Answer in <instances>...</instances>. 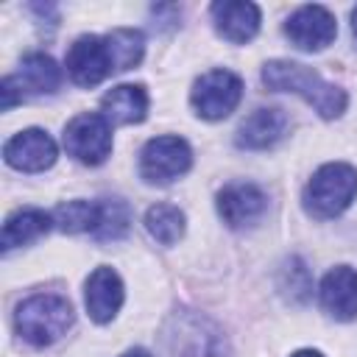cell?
Masks as SVG:
<instances>
[{
	"mask_svg": "<svg viewBox=\"0 0 357 357\" xmlns=\"http://www.w3.org/2000/svg\"><path fill=\"white\" fill-rule=\"evenodd\" d=\"M262 84L273 92H296L298 98H304L324 120H335L346 112V92L335 84H329L318 70L298 64V61H287V59H276L268 61L262 67Z\"/></svg>",
	"mask_w": 357,
	"mask_h": 357,
	"instance_id": "cell-1",
	"label": "cell"
},
{
	"mask_svg": "<svg viewBox=\"0 0 357 357\" xmlns=\"http://www.w3.org/2000/svg\"><path fill=\"white\" fill-rule=\"evenodd\" d=\"M159 357H229V343L215 321L192 310H178L162 326Z\"/></svg>",
	"mask_w": 357,
	"mask_h": 357,
	"instance_id": "cell-2",
	"label": "cell"
},
{
	"mask_svg": "<svg viewBox=\"0 0 357 357\" xmlns=\"http://www.w3.org/2000/svg\"><path fill=\"white\" fill-rule=\"evenodd\" d=\"M14 326L31 346H50L73 326V307L64 296L36 293L17 307Z\"/></svg>",
	"mask_w": 357,
	"mask_h": 357,
	"instance_id": "cell-3",
	"label": "cell"
},
{
	"mask_svg": "<svg viewBox=\"0 0 357 357\" xmlns=\"http://www.w3.org/2000/svg\"><path fill=\"white\" fill-rule=\"evenodd\" d=\"M357 195V170L346 162H329L318 167L304 190V209L318 218L329 220L337 218Z\"/></svg>",
	"mask_w": 357,
	"mask_h": 357,
	"instance_id": "cell-4",
	"label": "cell"
},
{
	"mask_svg": "<svg viewBox=\"0 0 357 357\" xmlns=\"http://www.w3.org/2000/svg\"><path fill=\"white\" fill-rule=\"evenodd\" d=\"M64 148L81 165H100L112 153V123L98 112L75 114L64 128Z\"/></svg>",
	"mask_w": 357,
	"mask_h": 357,
	"instance_id": "cell-5",
	"label": "cell"
},
{
	"mask_svg": "<svg viewBox=\"0 0 357 357\" xmlns=\"http://www.w3.org/2000/svg\"><path fill=\"white\" fill-rule=\"evenodd\" d=\"M243 98V81L231 70H209L204 73L190 92L192 109L204 120H223L229 117Z\"/></svg>",
	"mask_w": 357,
	"mask_h": 357,
	"instance_id": "cell-6",
	"label": "cell"
},
{
	"mask_svg": "<svg viewBox=\"0 0 357 357\" xmlns=\"http://www.w3.org/2000/svg\"><path fill=\"white\" fill-rule=\"evenodd\" d=\"M192 165V151L181 137H153L139 153V176L148 184H167L184 176Z\"/></svg>",
	"mask_w": 357,
	"mask_h": 357,
	"instance_id": "cell-7",
	"label": "cell"
},
{
	"mask_svg": "<svg viewBox=\"0 0 357 357\" xmlns=\"http://www.w3.org/2000/svg\"><path fill=\"white\" fill-rule=\"evenodd\" d=\"M67 73L78 86H95L114 70V56L106 36H78L67 50Z\"/></svg>",
	"mask_w": 357,
	"mask_h": 357,
	"instance_id": "cell-8",
	"label": "cell"
},
{
	"mask_svg": "<svg viewBox=\"0 0 357 357\" xmlns=\"http://www.w3.org/2000/svg\"><path fill=\"white\" fill-rule=\"evenodd\" d=\"M284 33L298 50L312 53L332 45V39L337 36V22L332 11L324 6H301L287 17Z\"/></svg>",
	"mask_w": 357,
	"mask_h": 357,
	"instance_id": "cell-9",
	"label": "cell"
},
{
	"mask_svg": "<svg viewBox=\"0 0 357 357\" xmlns=\"http://www.w3.org/2000/svg\"><path fill=\"white\" fill-rule=\"evenodd\" d=\"M268 209L265 192L251 181H231L218 192V212L226 226L243 229L254 226Z\"/></svg>",
	"mask_w": 357,
	"mask_h": 357,
	"instance_id": "cell-10",
	"label": "cell"
},
{
	"mask_svg": "<svg viewBox=\"0 0 357 357\" xmlns=\"http://www.w3.org/2000/svg\"><path fill=\"white\" fill-rule=\"evenodd\" d=\"M3 156L22 173H39L56 162V142L42 128H25L3 145Z\"/></svg>",
	"mask_w": 357,
	"mask_h": 357,
	"instance_id": "cell-11",
	"label": "cell"
},
{
	"mask_svg": "<svg viewBox=\"0 0 357 357\" xmlns=\"http://www.w3.org/2000/svg\"><path fill=\"white\" fill-rule=\"evenodd\" d=\"M290 131V117L282 109H254L237 128V148L245 151H265L282 142Z\"/></svg>",
	"mask_w": 357,
	"mask_h": 357,
	"instance_id": "cell-12",
	"label": "cell"
},
{
	"mask_svg": "<svg viewBox=\"0 0 357 357\" xmlns=\"http://www.w3.org/2000/svg\"><path fill=\"white\" fill-rule=\"evenodd\" d=\"M123 282L117 271L100 265L86 279V312L95 324H109L123 307Z\"/></svg>",
	"mask_w": 357,
	"mask_h": 357,
	"instance_id": "cell-13",
	"label": "cell"
},
{
	"mask_svg": "<svg viewBox=\"0 0 357 357\" xmlns=\"http://www.w3.org/2000/svg\"><path fill=\"white\" fill-rule=\"evenodd\" d=\"M321 307L335 321L357 318V271L349 265L332 268L321 282Z\"/></svg>",
	"mask_w": 357,
	"mask_h": 357,
	"instance_id": "cell-14",
	"label": "cell"
},
{
	"mask_svg": "<svg viewBox=\"0 0 357 357\" xmlns=\"http://www.w3.org/2000/svg\"><path fill=\"white\" fill-rule=\"evenodd\" d=\"M209 11H212L215 31L234 45L254 39L259 31V6H254V3L223 0V3H212Z\"/></svg>",
	"mask_w": 357,
	"mask_h": 357,
	"instance_id": "cell-15",
	"label": "cell"
},
{
	"mask_svg": "<svg viewBox=\"0 0 357 357\" xmlns=\"http://www.w3.org/2000/svg\"><path fill=\"white\" fill-rule=\"evenodd\" d=\"M103 117L114 126H134L142 123L148 114V92L139 84H120L112 86L100 100Z\"/></svg>",
	"mask_w": 357,
	"mask_h": 357,
	"instance_id": "cell-16",
	"label": "cell"
},
{
	"mask_svg": "<svg viewBox=\"0 0 357 357\" xmlns=\"http://www.w3.org/2000/svg\"><path fill=\"white\" fill-rule=\"evenodd\" d=\"M50 223H53V218L42 209H33V206L11 212L3 223V251H11V248H20V245L39 240L50 229Z\"/></svg>",
	"mask_w": 357,
	"mask_h": 357,
	"instance_id": "cell-17",
	"label": "cell"
},
{
	"mask_svg": "<svg viewBox=\"0 0 357 357\" xmlns=\"http://www.w3.org/2000/svg\"><path fill=\"white\" fill-rule=\"evenodd\" d=\"M22 95L31 92V95H50L59 89L61 84V73L56 67V61L45 53H28L22 59V70L20 75H14Z\"/></svg>",
	"mask_w": 357,
	"mask_h": 357,
	"instance_id": "cell-18",
	"label": "cell"
},
{
	"mask_svg": "<svg viewBox=\"0 0 357 357\" xmlns=\"http://www.w3.org/2000/svg\"><path fill=\"white\" fill-rule=\"evenodd\" d=\"M131 229V209L123 198H106L98 204V223L92 229V237L98 243H114L126 237Z\"/></svg>",
	"mask_w": 357,
	"mask_h": 357,
	"instance_id": "cell-19",
	"label": "cell"
},
{
	"mask_svg": "<svg viewBox=\"0 0 357 357\" xmlns=\"http://www.w3.org/2000/svg\"><path fill=\"white\" fill-rule=\"evenodd\" d=\"M184 212L173 204H153L145 212V229L148 234L162 245H176L184 237Z\"/></svg>",
	"mask_w": 357,
	"mask_h": 357,
	"instance_id": "cell-20",
	"label": "cell"
},
{
	"mask_svg": "<svg viewBox=\"0 0 357 357\" xmlns=\"http://www.w3.org/2000/svg\"><path fill=\"white\" fill-rule=\"evenodd\" d=\"M106 42L112 47V56H114V70L123 73V70H131L142 61V53H145V39L139 31L134 28H114L112 33H106Z\"/></svg>",
	"mask_w": 357,
	"mask_h": 357,
	"instance_id": "cell-21",
	"label": "cell"
},
{
	"mask_svg": "<svg viewBox=\"0 0 357 357\" xmlns=\"http://www.w3.org/2000/svg\"><path fill=\"white\" fill-rule=\"evenodd\" d=\"M282 296L290 301V304H304L310 301L312 296V276H310V268L298 259V257H290L282 271H279V279H276Z\"/></svg>",
	"mask_w": 357,
	"mask_h": 357,
	"instance_id": "cell-22",
	"label": "cell"
},
{
	"mask_svg": "<svg viewBox=\"0 0 357 357\" xmlns=\"http://www.w3.org/2000/svg\"><path fill=\"white\" fill-rule=\"evenodd\" d=\"M53 223L64 234H78V231H92L98 223V204L89 201H67L59 204L53 212Z\"/></svg>",
	"mask_w": 357,
	"mask_h": 357,
	"instance_id": "cell-23",
	"label": "cell"
},
{
	"mask_svg": "<svg viewBox=\"0 0 357 357\" xmlns=\"http://www.w3.org/2000/svg\"><path fill=\"white\" fill-rule=\"evenodd\" d=\"M20 100H22V89H20L17 78H14V75H6L3 84H0V109L8 112V109L17 106Z\"/></svg>",
	"mask_w": 357,
	"mask_h": 357,
	"instance_id": "cell-24",
	"label": "cell"
},
{
	"mask_svg": "<svg viewBox=\"0 0 357 357\" xmlns=\"http://www.w3.org/2000/svg\"><path fill=\"white\" fill-rule=\"evenodd\" d=\"M290 357H324V354L315 351V349H301V351H296V354H290Z\"/></svg>",
	"mask_w": 357,
	"mask_h": 357,
	"instance_id": "cell-25",
	"label": "cell"
},
{
	"mask_svg": "<svg viewBox=\"0 0 357 357\" xmlns=\"http://www.w3.org/2000/svg\"><path fill=\"white\" fill-rule=\"evenodd\" d=\"M120 357H151L145 349H128L126 354H120Z\"/></svg>",
	"mask_w": 357,
	"mask_h": 357,
	"instance_id": "cell-26",
	"label": "cell"
},
{
	"mask_svg": "<svg viewBox=\"0 0 357 357\" xmlns=\"http://www.w3.org/2000/svg\"><path fill=\"white\" fill-rule=\"evenodd\" d=\"M351 31H354V36H357V6H354V11H351Z\"/></svg>",
	"mask_w": 357,
	"mask_h": 357,
	"instance_id": "cell-27",
	"label": "cell"
}]
</instances>
